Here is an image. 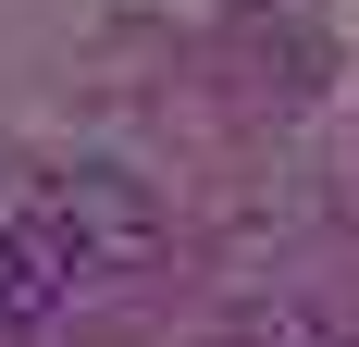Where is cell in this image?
I'll return each instance as SVG.
<instances>
[{
	"mask_svg": "<svg viewBox=\"0 0 359 347\" xmlns=\"http://www.w3.org/2000/svg\"><path fill=\"white\" fill-rule=\"evenodd\" d=\"M25 223L62 248L74 273H149V261H161V199H149L137 174H111V162H74V174H50Z\"/></svg>",
	"mask_w": 359,
	"mask_h": 347,
	"instance_id": "1",
	"label": "cell"
},
{
	"mask_svg": "<svg viewBox=\"0 0 359 347\" xmlns=\"http://www.w3.org/2000/svg\"><path fill=\"white\" fill-rule=\"evenodd\" d=\"M62 285H74V261L37 223H0V335H37V322L62 310Z\"/></svg>",
	"mask_w": 359,
	"mask_h": 347,
	"instance_id": "2",
	"label": "cell"
}]
</instances>
